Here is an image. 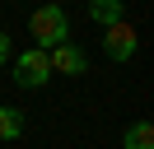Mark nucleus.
Listing matches in <instances>:
<instances>
[{
    "label": "nucleus",
    "instance_id": "1",
    "mask_svg": "<svg viewBox=\"0 0 154 149\" xmlns=\"http://www.w3.org/2000/svg\"><path fill=\"white\" fill-rule=\"evenodd\" d=\"M28 33H33V42H38V51H51V47L70 42V19H66L61 5H38L28 14Z\"/></svg>",
    "mask_w": 154,
    "mask_h": 149
},
{
    "label": "nucleus",
    "instance_id": "2",
    "mask_svg": "<svg viewBox=\"0 0 154 149\" xmlns=\"http://www.w3.org/2000/svg\"><path fill=\"white\" fill-rule=\"evenodd\" d=\"M47 79H51V61H47V51L28 47V51L14 56V84H19V89H42Z\"/></svg>",
    "mask_w": 154,
    "mask_h": 149
},
{
    "label": "nucleus",
    "instance_id": "3",
    "mask_svg": "<svg viewBox=\"0 0 154 149\" xmlns=\"http://www.w3.org/2000/svg\"><path fill=\"white\" fill-rule=\"evenodd\" d=\"M135 47H140V37H135V28L126 23H112V28H103V51L112 56V61H131L135 56Z\"/></svg>",
    "mask_w": 154,
    "mask_h": 149
},
{
    "label": "nucleus",
    "instance_id": "4",
    "mask_svg": "<svg viewBox=\"0 0 154 149\" xmlns=\"http://www.w3.org/2000/svg\"><path fill=\"white\" fill-rule=\"evenodd\" d=\"M47 61H51V74H84V70H89V56L79 51L75 42L51 47V51H47Z\"/></svg>",
    "mask_w": 154,
    "mask_h": 149
},
{
    "label": "nucleus",
    "instance_id": "5",
    "mask_svg": "<svg viewBox=\"0 0 154 149\" xmlns=\"http://www.w3.org/2000/svg\"><path fill=\"white\" fill-rule=\"evenodd\" d=\"M89 19H94L98 28H112L126 19V0H89Z\"/></svg>",
    "mask_w": 154,
    "mask_h": 149
},
{
    "label": "nucleus",
    "instance_id": "6",
    "mask_svg": "<svg viewBox=\"0 0 154 149\" xmlns=\"http://www.w3.org/2000/svg\"><path fill=\"white\" fill-rule=\"evenodd\" d=\"M122 149H154V126L149 121H131L122 135Z\"/></svg>",
    "mask_w": 154,
    "mask_h": 149
},
{
    "label": "nucleus",
    "instance_id": "7",
    "mask_svg": "<svg viewBox=\"0 0 154 149\" xmlns=\"http://www.w3.org/2000/svg\"><path fill=\"white\" fill-rule=\"evenodd\" d=\"M23 135V112L19 107H0V140L10 144V140H19Z\"/></svg>",
    "mask_w": 154,
    "mask_h": 149
},
{
    "label": "nucleus",
    "instance_id": "8",
    "mask_svg": "<svg viewBox=\"0 0 154 149\" xmlns=\"http://www.w3.org/2000/svg\"><path fill=\"white\" fill-rule=\"evenodd\" d=\"M10 56H14V42H10V33H5V28H0V65L10 61Z\"/></svg>",
    "mask_w": 154,
    "mask_h": 149
}]
</instances>
